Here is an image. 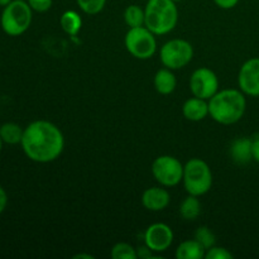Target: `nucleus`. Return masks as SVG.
Returning a JSON list of instances; mask_svg holds the SVG:
<instances>
[{"label": "nucleus", "instance_id": "nucleus-1", "mask_svg": "<svg viewBox=\"0 0 259 259\" xmlns=\"http://www.w3.org/2000/svg\"><path fill=\"white\" fill-rule=\"evenodd\" d=\"M20 146L30 161L50 163L62 154L65 137L62 131L52 121L39 119L25 126Z\"/></svg>", "mask_w": 259, "mask_h": 259}, {"label": "nucleus", "instance_id": "nucleus-2", "mask_svg": "<svg viewBox=\"0 0 259 259\" xmlns=\"http://www.w3.org/2000/svg\"><path fill=\"white\" fill-rule=\"evenodd\" d=\"M207 101L209 115L222 125L238 123L247 110V99L239 89H223Z\"/></svg>", "mask_w": 259, "mask_h": 259}, {"label": "nucleus", "instance_id": "nucleus-3", "mask_svg": "<svg viewBox=\"0 0 259 259\" xmlns=\"http://www.w3.org/2000/svg\"><path fill=\"white\" fill-rule=\"evenodd\" d=\"M174 0H148L144 8V25L156 35L168 34L179 22V8Z\"/></svg>", "mask_w": 259, "mask_h": 259}, {"label": "nucleus", "instance_id": "nucleus-4", "mask_svg": "<svg viewBox=\"0 0 259 259\" xmlns=\"http://www.w3.org/2000/svg\"><path fill=\"white\" fill-rule=\"evenodd\" d=\"M32 20L33 10L27 0H12L3 9L0 25L9 37H19L29 29Z\"/></svg>", "mask_w": 259, "mask_h": 259}, {"label": "nucleus", "instance_id": "nucleus-5", "mask_svg": "<svg viewBox=\"0 0 259 259\" xmlns=\"http://www.w3.org/2000/svg\"><path fill=\"white\" fill-rule=\"evenodd\" d=\"M185 190L189 195L204 196L212 187V172L209 164L201 158H191L184 164Z\"/></svg>", "mask_w": 259, "mask_h": 259}, {"label": "nucleus", "instance_id": "nucleus-6", "mask_svg": "<svg viewBox=\"0 0 259 259\" xmlns=\"http://www.w3.org/2000/svg\"><path fill=\"white\" fill-rule=\"evenodd\" d=\"M126 51L137 60H149L157 52L156 34L146 25L129 28L124 38Z\"/></svg>", "mask_w": 259, "mask_h": 259}, {"label": "nucleus", "instance_id": "nucleus-7", "mask_svg": "<svg viewBox=\"0 0 259 259\" xmlns=\"http://www.w3.org/2000/svg\"><path fill=\"white\" fill-rule=\"evenodd\" d=\"M159 58L164 67L180 70L189 65L194 58V47L191 43L181 38H174L164 43L159 51Z\"/></svg>", "mask_w": 259, "mask_h": 259}, {"label": "nucleus", "instance_id": "nucleus-8", "mask_svg": "<svg viewBox=\"0 0 259 259\" xmlns=\"http://www.w3.org/2000/svg\"><path fill=\"white\" fill-rule=\"evenodd\" d=\"M152 175L163 187H175L184 179V164L179 158L169 154L159 156L152 162Z\"/></svg>", "mask_w": 259, "mask_h": 259}, {"label": "nucleus", "instance_id": "nucleus-9", "mask_svg": "<svg viewBox=\"0 0 259 259\" xmlns=\"http://www.w3.org/2000/svg\"><path fill=\"white\" fill-rule=\"evenodd\" d=\"M190 91L192 96L209 100L219 91V78L209 67H200L190 77Z\"/></svg>", "mask_w": 259, "mask_h": 259}, {"label": "nucleus", "instance_id": "nucleus-10", "mask_svg": "<svg viewBox=\"0 0 259 259\" xmlns=\"http://www.w3.org/2000/svg\"><path fill=\"white\" fill-rule=\"evenodd\" d=\"M174 230L164 223H154L144 233V244L154 253L166 252L174 243Z\"/></svg>", "mask_w": 259, "mask_h": 259}, {"label": "nucleus", "instance_id": "nucleus-11", "mask_svg": "<svg viewBox=\"0 0 259 259\" xmlns=\"http://www.w3.org/2000/svg\"><path fill=\"white\" fill-rule=\"evenodd\" d=\"M238 86L244 95L259 96V57L245 61L238 73Z\"/></svg>", "mask_w": 259, "mask_h": 259}, {"label": "nucleus", "instance_id": "nucleus-12", "mask_svg": "<svg viewBox=\"0 0 259 259\" xmlns=\"http://www.w3.org/2000/svg\"><path fill=\"white\" fill-rule=\"evenodd\" d=\"M171 202V195L163 186L147 189L142 195V204L149 211H162Z\"/></svg>", "mask_w": 259, "mask_h": 259}, {"label": "nucleus", "instance_id": "nucleus-13", "mask_svg": "<svg viewBox=\"0 0 259 259\" xmlns=\"http://www.w3.org/2000/svg\"><path fill=\"white\" fill-rule=\"evenodd\" d=\"M182 114L190 121L204 120L209 115V101L192 96L184 103Z\"/></svg>", "mask_w": 259, "mask_h": 259}, {"label": "nucleus", "instance_id": "nucleus-14", "mask_svg": "<svg viewBox=\"0 0 259 259\" xmlns=\"http://www.w3.org/2000/svg\"><path fill=\"white\" fill-rule=\"evenodd\" d=\"M252 143L253 139L248 138V137H242V138H237L235 141H233L229 153L235 163L247 164L252 161Z\"/></svg>", "mask_w": 259, "mask_h": 259}, {"label": "nucleus", "instance_id": "nucleus-15", "mask_svg": "<svg viewBox=\"0 0 259 259\" xmlns=\"http://www.w3.org/2000/svg\"><path fill=\"white\" fill-rule=\"evenodd\" d=\"M153 85L157 93L161 95H169L174 93L177 86V78L174 71L167 67L157 71L153 78Z\"/></svg>", "mask_w": 259, "mask_h": 259}, {"label": "nucleus", "instance_id": "nucleus-16", "mask_svg": "<svg viewBox=\"0 0 259 259\" xmlns=\"http://www.w3.org/2000/svg\"><path fill=\"white\" fill-rule=\"evenodd\" d=\"M206 249L196 239H189L182 242L175 252L177 259H201L205 258Z\"/></svg>", "mask_w": 259, "mask_h": 259}, {"label": "nucleus", "instance_id": "nucleus-17", "mask_svg": "<svg viewBox=\"0 0 259 259\" xmlns=\"http://www.w3.org/2000/svg\"><path fill=\"white\" fill-rule=\"evenodd\" d=\"M60 25L66 34L76 37L82 27V18L75 10H66L60 18Z\"/></svg>", "mask_w": 259, "mask_h": 259}, {"label": "nucleus", "instance_id": "nucleus-18", "mask_svg": "<svg viewBox=\"0 0 259 259\" xmlns=\"http://www.w3.org/2000/svg\"><path fill=\"white\" fill-rule=\"evenodd\" d=\"M200 214H201V202H200L199 197L189 195L182 200V202L180 204V215L182 219L187 220V222H194L199 218Z\"/></svg>", "mask_w": 259, "mask_h": 259}, {"label": "nucleus", "instance_id": "nucleus-19", "mask_svg": "<svg viewBox=\"0 0 259 259\" xmlns=\"http://www.w3.org/2000/svg\"><path fill=\"white\" fill-rule=\"evenodd\" d=\"M23 133H24V129L19 124L13 123V121H8L0 126V137H2L3 142L9 146L20 144Z\"/></svg>", "mask_w": 259, "mask_h": 259}, {"label": "nucleus", "instance_id": "nucleus-20", "mask_svg": "<svg viewBox=\"0 0 259 259\" xmlns=\"http://www.w3.org/2000/svg\"><path fill=\"white\" fill-rule=\"evenodd\" d=\"M124 22L129 28L144 25V9L137 4H132L124 10Z\"/></svg>", "mask_w": 259, "mask_h": 259}, {"label": "nucleus", "instance_id": "nucleus-21", "mask_svg": "<svg viewBox=\"0 0 259 259\" xmlns=\"http://www.w3.org/2000/svg\"><path fill=\"white\" fill-rule=\"evenodd\" d=\"M110 255L113 259H138L137 249L129 243H116L111 248Z\"/></svg>", "mask_w": 259, "mask_h": 259}, {"label": "nucleus", "instance_id": "nucleus-22", "mask_svg": "<svg viewBox=\"0 0 259 259\" xmlns=\"http://www.w3.org/2000/svg\"><path fill=\"white\" fill-rule=\"evenodd\" d=\"M108 0H76L77 7L88 15H96L105 8Z\"/></svg>", "mask_w": 259, "mask_h": 259}, {"label": "nucleus", "instance_id": "nucleus-23", "mask_svg": "<svg viewBox=\"0 0 259 259\" xmlns=\"http://www.w3.org/2000/svg\"><path fill=\"white\" fill-rule=\"evenodd\" d=\"M194 239H196L206 250L209 248L214 247L215 243H217V237L207 227L197 228L196 232H195Z\"/></svg>", "mask_w": 259, "mask_h": 259}, {"label": "nucleus", "instance_id": "nucleus-24", "mask_svg": "<svg viewBox=\"0 0 259 259\" xmlns=\"http://www.w3.org/2000/svg\"><path fill=\"white\" fill-rule=\"evenodd\" d=\"M233 257L234 255L227 248L217 247V245L209 248L205 253V259H233Z\"/></svg>", "mask_w": 259, "mask_h": 259}, {"label": "nucleus", "instance_id": "nucleus-25", "mask_svg": "<svg viewBox=\"0 0 259 259\" xmlns=\"http://www.w3.org/2000/svg\"><path fill=\"white\" fill-rule=\"evenodd\" d=\"M33 12L46 13L52 8L53 0H27Z\"/></svg>", "mask_w": 259, "mask_h": 259}, {"label": "nucleus", "instance_id": "nucleus-26", "mask_svg": "<svg viewBox=\"0 0 259 259\" xmlns=\"http://www.w3.org/2000/svg\"><path fill=\"white\" fill-rule=\"evenodd\" d=\"M220 9H225V10H229L233 9L234 7H237L238 3L240 0H212Z\"/></svg>", "mask_w": 259, "mask_h": 259}, {"label": "nucleus", "instance_id": "nucleus-27", "mask_svg": "<svg viewBox=\"0 0 259 259\" xmlns=\"http://www.w3.org/2000/svg\"><path fill=\"white\" fill-rule=\"evenodd\" d=\"M153 253H154L153 250L149 249V248L147 247L146 244H144L143 247L137 248V257L141 258V259H151V258H154Z\"/></svg>", "mask_w": 259, "mask_h": 259}, {"label": "nucleus", "instance_id": "nucleus-28", "mask_svg": "<svg viewBox=\"0 0 259 259\" xmlns=\"http://www.w3.org/2000/svg\"><path fill=\"white\" fill-rule=\"evenodd\" d=\"M8 205V194L2 186H0V214L4 212V210L7 209Z\"/></svg>", "mask_w": 259, "mask_h": 259}, {"label": "nucleus", "instance_id": "nucleus-29", "mask_svg": "<svg viewBox=\"0 0 259 259\" xmlns=\"http://www.w3.org/2000/svg\"><path fill=\"white\" fill-rule=\"evenodd\" d=\"M252 156H253V161H255L257 163H259V138L253 139Z\"/></svg>", "mask_w": 259, "mask_h": 259}, {"label": "nucleus", "instance_id": "nucleus-30", "mask_svg": "<svg viewBox=\"0 0 259 259\" xmlns=\"http://www.w3.org/2000/svg\"><path fill=\"white\" fill-rule=\"evenodd\" d=\"M75 259H77V258H86V259H93L94 257L93 255H90V254H77V255H75V257H73Z\"/></svg>", "mask_w": 259, "mask_h": 259}, {"label": "nucleus", "instance_id": "nucleus-31", "mask_svg": "<svg viewBox=\"0 0 259 259\" xmlns=\"http://www.w3.org/2000/svg\"><path fill=\"white\" fill-rule=\"evenodd\" d=\"M10 2H12V0H0V7H2V8L7 7V5L9 4Z\"/></svg>", "mask_w": 259, "mask_h": 259}, {"label": "nucleus", "instance_id": "nucleus-32", "mask_svg": "<svg viewBox=\"0 0 259 259\" xmlns=\"http://www.w3.org/2000/svg\"><path fill=\"white\" fill-rule=\"evenodd\" d=\"M4 142H3V139H2V137H0V152H2V149H3V146H4Z\"/></svg>", "mask_w": 259, "mask_h": 259}, {"label": "nucleus", "instance_id": "nucleus-33", "mask_svg": "<svg viewBox=\"0 0 259 259\" xmlns=\"http://www.w3.org/2000/svg\"><path fill=\"white\" fill-rule=\"evenodd\" d=\"M174 2H176V3H179V2H182V0H174Z\"/></svg>", "mask_w": 259, "mask_h": 259}]
</instances>
